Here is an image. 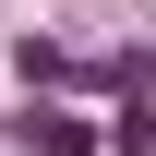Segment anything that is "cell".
Instances as JSON below:
<instances>
[{
    "label": "cell",
    "instance_id": "6da1fadb",
    "mask_svg": "<svg viewBox=\"0 0 156 156\" xmlns=\"http://www.w3.org/2000/svg\"><path fill=\"white\" fill-rule=\"evenodd\" d=\"M24 144L36 156H96V132H84L72 108H24Z\"/></svg>",
    "mask_w": 156,
    "mask_h": 156
}]
</instances>
